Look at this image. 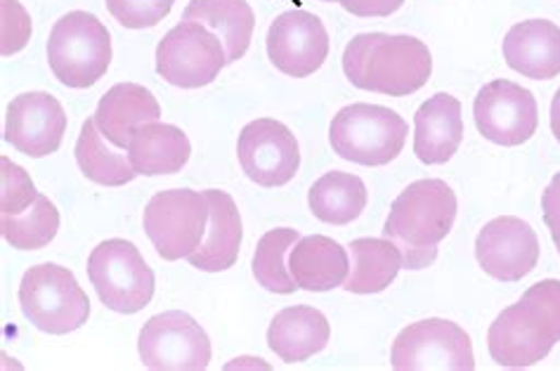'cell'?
I'll return each mask as SVG.
<instances>
[{
    "instance_id": "cell-31",
    "label": "cell",
    "mask_w": 560,
    "mask_h": 371,
    "mask_svg": "<svg viewBox=\"0 0 560 371\" xmlns=\"http://www.w3.org/2000/svg\"><path fill=\"white\" fill-rule=\"evenodd\" d=\"M173 3L175 0H107V10L126 28H150L166 18Z\"/></svg>"
},
{
    "instance_id": "cell-6",
    "label": "cell",
    "mask_w": 560,
    "mask_h": 371,
    "mask_svg": "<svg viewBox=\"0 0 560 371\" xmlns=\"http://www.w3.org/2000/svg\"><path fill=\"white\" fill-rule=\"evenodd\" d=\"M48 62L57 81L91 88L112 65V36L95 14L73 10L57 20L48 38Z\"/></svg>"
},
{
    "instance_id": "cell-15",
    "label": "cell",
    "mask_w": 560,
    "mask_h": 371,
    "mask_svg": "<svg viewBox=\"0 0 560 371\" xmlns=\"http://www.w3.org/2000/svg\"><path fill=\"white\" fill-rule=\"evenodd\" d=\"M476 258L492 279L521 281L539 263L537 232L523 218H494L478 232Z\"/></svg>"
},
{
    "instance_id": "cell-22",
    "label": "cell",
    "mask_w": 560,
    "mask_h": 371,
    "mask_svg": "<svg viewBox=\"0 0 560 371\" xmlns=\"http://www.w3.org/2000/svg\"><path fill=\"white\" fill-rule=\"evenodd\" d=\"M331 326L319 310L311 305H293L277 313L268 329V346L279 360L289 364L305 362L327 348Z\"/></svg>"
},
{
    "instance_id": "cell-23",
    "label": "cell",
    "mask_w": 560,
    "mask_h": 371,
    "mask_svg": "<svg viewBox=\"0 0 560 371\" xmlns=\"http://www.w3.org/2000/svg\"><path fill=\"white\" fill-rule=\"evenodd\" d=\"M191 144L178 126L144 124L130 140L128 156L138 175H171L183 171L189 161Z\"/></svg>"
},
{
    "instance_id": "cell-30",
    "label": "cell",
    "mask_w": 560,
    "mask_h": 371,
    "mask_svg": "<svg viewBox=\"0 0 560 371\" xmlns=\"http://www.w3.org/2000/svg\"><path fill=\"white\" fill-rule=\"evenodd\" d=\"M38 195L40 192L22 166L5 156L0 159V216H18L26 211Z\"/></svg>"
},
{
    "instance_id": "cell-1",
    "label": "cell",
    "mask_w": 560,
    "mask_h": 371,
    "mask_svg": "<svg viewBox=\"0 0 560 371\" xmlns=\"http://www.w3.org/2000/svg\"><path fill=\"white\" fill-rule=\"evenodd\" d=\"M343 71L360 91L405 97L429 83L433 57L415 36L360 34L346 46Z\"/></svg>"
},
{
    "instance_id": "cell-36",
    "label": "cell",
    "mask_w": 560,
    "mask_h": 371,
    "mask_svg": "<svg viewBox=\"0 0 560 371\" xmlns=\"http://www.w3.org/2000/svg\"><path fill=\"white\" fill-rule=\"evenodd\" d=\"M324 3H331V0H324Z\"/></svg>"
},
{
    "instance_id": "cell-17",
    "label": "cell",
    "mask_w": 560,
    "mask_h": 371,
    "mask_svg": "<svg viewBox=\"0 0 560 371\" xmlns=\"http://www.w3.org/2000/svg\"><path fill=\"white\" fill-rule=\"evenodd\" d=\"M209 201V228L199 248L187 260L201 273H223L237 263L244 240L242 216L237 204L223 189H206Z\"/></svg>"
},
{
    "instance_id": "cell-8",
    "label": "cell",
    "mask_w": 560,
    "mask_h": 371,
    "mask_svg": "<svg viewBox=\"0 0 560 371\" xmlns=\"http://www.w3.org/2000/svg\"><path fill=\"white\" fill-rule=\"evenodd\" d=\"M142 225L164 260L189 258L209 228V201L203 192L164 189L150 199Z\"/></svg>"
},
{
    "instance_id": "cell-5",
    "label": "cell",
    "mask_w": 560,
    "mask_h": 371,
    "mask_svg": "<svg viewBox=\"0 0 560 371\" xmlns=\"http://www.w3.org/2000/svg\"><path fill=\"white\" fill-rule=\"evenodd\" d=\"M20 308L38 332L65 336L91 317V301L71 270L55 263L28 267L20 285Z\"/></svg>"
},
{
    "instance_id": "cell-3",
    "label": "cell",
    "mask_w": 560,
    "mask_h": 371,
    "mask_svg": "<svg viewBox=\"0 0 560 371\" xmlns=\"http://www.w3.org/2000/svg\"><path fill=\"white\" fill-rule=\"evenodd\" d=\"M560 340V281L544 279L529 287L518 303L492 322L488 348L506 369H527L541 362Z\"/></svg>"
},
{
    "instance_id": "cell-34",
    "label": "cell",
    "mask_w": 560,
    "mask_h": 371,
    "mask_svg": "<svg viewBox=\"0 0 560 371\" xmlns=\"http://www.w3.org/2000/svg\"><path fill=\"white\" fill-rule=\"evenodd\" d=\"M336 3L355 18H390L405 0H336Z\"/></svg>"
},
{
    "instance_id": "cell-12",
    "label": "cell",
    "mask_w": 560,
    "mask_h": 371,
    "mask_svg": "<svg viewBox=\"0 0 560 371\" xmlns=\"http://www.w3.org/2000/svg\"><path fill=\"white\" fill-rule=\"evenodd\" d=\"M474 116L480 136L501 147H518L527 142L539 126L535 95L509 79H497L480 88Z\"/></svg>"
},
{
    "instance_id": "cell-2",
    "label": "cell",
    "mask_w": 560,
    "mask_h": 371,
    "mask_svg": "<svg viewBox=\"0 0 560 371\" xmlns=\"http://www.w3.org/2000/svg\"><path fill=\"white\" fill-rule=\"evenodd\" d=\"M456 220V195L445 181H417L390 206L383 236L402 254L405 270H423L435 263L438 246Z\"/></svg>"
},
{
    "instance_id": "cell-14",
    "label": "cell",
    "mask_w": 560,
    "mask_h": 371,
    "mask_svg": "<svg viewBox=\"0 0 560 371\" xmlns=\"http://www.w3.org/2000/svg\"><path fill=\"white\" fill-rule=\"evenodd\" d=\"M329 55V34L317 14L289 10L270 24L268 57L270 62L293 79L315 73Z\"/></svg>"
},
{
    "instance_id": "cell-32",
    "label": "cell",
    "mask_w": 560,
    "mask_h": 371,
    "mask_svg": "<svg viewBox=\"0 0 560 371\" xmlns=\"http://www.w3.org/2000/svg\"><path fill=\"white\" fill-rule=\"evenodd\" d=\"M28 34H32V20L18 0H3V55L20 53Z\"/></svg>"
},
{
    "instance_id": "cell-26",
    "label": "cell",
    "mask_w": 560,
    "mask_h": 371,
    "mask_svg": "<svg viewBox=\"0 0 560 371\" xmlns=\"http://www.w3.org/2000/svg\"><path fill=\"white\" fill-rule=\"evenodd\" d=\"M366 199H370V195H366L362 177L343 171L324 173L307 192V204H311L313 216L336 228L350 225L352 220H358L366 209Z\"/></svg>"
},
{
    "instance_id": "cell-20",
    "label": "cell",
    "mask_w": 560,
    "mask_h": 371,
    "mask_svg": "<svg viewBox=\"0 0 560 371\" xmlns=\"http://www.w3.org/2000/svg\"><path fill=\"white\" fill-rule=\"evenodd\" d=\"M159 118L161 107L156 97L138 83H116L102 95L95 112L97 128L116 150H128L136 130Z\"/></svg>"
},
{
    "instance_id": "cell-9",
    "label": "cell",
    "mask_w": 560,
    "mask_h": 371,
    "mask_svg": "<svg viewBox=\"0 0 560 371\" xmlns=\"http://www.w3.org/2000/svg\"><path fill=\"white\" fill-rule=\"evenodd\" d=\"M228 65V53L220 38L195 20H183L161 38L156 48L159 77L175 88H203L218 79Z\"/></svg>"
},
{
    "instance_id": "cell-35",
    "label": "cell",
    "mask_w": 560,
    "mask_h": 371,
    "mask_svg": "<svg viewBox=\"0 0 560 371\" xmlns=\"http://www.w3.org/2000/svg\"><path fill=\"white\" fill-rule=\"evenodd\" d=\"M551 132L560 142V91L553 95V102H551Z\"/></svg>"
},
{
    "instance_id": "cell-28",
    "label": "cell",
    "mask_w": 560,
    "mask_h": 371,
    "mask_svg": "<svg viewBox=\"0 0 560 371\" xmlns=\"http://www.w3.org/2000/svg\"><path fill=\"white\" fill-rule=\"evenodd\" d=\"M299 240L301 234L291 228H277L260 236L254 254V277L262 289L282 295L299 289V285L289 273L287 260V254H291V248L296 246Z\"/></svg>"
},
{
    "instance_id": "cell-11",
    "label": "cell",
    "mask_w": 560,
    "mask_h": 371,
    "mask_svg": "<svg viewBox=\"0 0 560 371\" xmlns=\"http://www.w3.org/2000/svg\"><path fill=\"white\" fill-rule=\"evenodd\" d=\"M140 360L154 371H201L211 362L209 334L180 310L154 315L142 326Z\"/></svg>"
},
{
    "instance_id": "cell-21",
    "label": "cell",
    "mask_w": 560,
    "mask_h": 371,
    "mask_svg": "<svg viewBox=\"0 0 560 371\" xmlns=\"http://www.w3.org/2000/svg\"><path fill=\"white\" fill-rule=\"evenodd\" d=\"M289 273L303 291H331L346 285L350 254L331 236H301L289 254Z\"/></svg>"
},
{
    "instance_id": "cell-7",
    "label": "cell",
    "mask_w": 560,
    "mask_h": 371,
    "mask_svg": "<svg viewBox=\"0 0 560 371\" xmlns=\"http://www.w3.org/2000/svg\"><path fill=\"white\" fill-rule=\"evenodd\" d=\"M88 277L105 308L121 315H136L152 303L156 279L136 244L107 240L88 258Z\"/></svg>"
},
{
    "instance_id": "cell-33",
    "label": "cell",
    "mask_w": 560,
    "mask_h": 371,
    "mask_svg": "<svg viewBox=\"0 0 560 371\" xmlns=\"http://www.w3.org/2000/svg\"><path fill=\"white\" fill-rule=\"evenodd\" d=\"M541 209H544V222L551 232V240L560 254V173L553 175L549 187L541 195Z\"/></svg>"
},
{
    "instance_id": "cell-16",
    "label": "cell",
    "mask_w": 560,
    "mask_h": 371,
    "mask_svg": "<svg viewBox=\"0 0 560 371\" xmlns=\"http://www.w3.org/2000/svg\"><path fill=\"white\" fill-rule=\"evenodd\" d=\"M67 132V114L48 93H24L14 97L5 116V140L14 150L43 159L60 150Z\"/></svg>"
},
{
    "instance_id": "cell-25",
    "label": "cell",
    "mask_w": 560,
    "mask_h": 371,
    "mask_svg": "<svg viewBox=\"0 0 560 371\" xmlns=\"http://www.w3.org/2000/svg\"><path fill=\"white\" fill-rule=\"evenodd\" d=\"M350 275L343 289L350 293L370 295L386 291L397 273L402 270V254L386 236H362L348 246Z\"/></svg>"
},
{
    "instance_id": "cell-4",
    "label": "cell",
    "mask_w": 560,
    "mask_h": 371,
    "mask_svg": "<svg viewBox=\"0 0 560 371\" xmlns=\"http://www.w3.org/2000/svg\"><path fill=\"white\" fill-rule=\"evenodd\" d=\"M409 126L405 118L381 105H348L334 116L329 142L334 152L358 166H386L405 150Z\"/></svg>"
},
{
    "instance_id": "cell-27",
    "label": "cell",
    "mask_w": 560,
    "mask_h": 371,
    "mask_svg": "<svg viewBox=\"0 0 560 371\" xmlns=\"http://www.w3.org/2000/svg\"><path fill=\"white\" fill-rule=\"evenodd\" d=\"M109 140L102 136L95 124V116L88 118L81 128L77 142V163L88 181L102 187H121L136 181L138 173L132 169L130 156L124 152H114L107 144Z\"/></svg>"
},
{
    "instance_id": "cell-29",
    "label": "cell",
    "mask_w": 560,
    "mask_h": 371,
    "mask_svg": "<svg viewBox=\"0 0 560 371\" xmlns=\"http://www.w3.org/2000/svg\"><path fill=\"white\" fill-rule=\"evenodd\" d=\"M57 230H60V211L46 195H38L36 201L18 216H0L3 240L18 251H38L48 246Z\"/></svg>"
},
{
    "instance_id": "cell-13",
    "label": "cell",
    "mask_w": 560,
    "mask_h": 371,
    "mask_svg": "<svg viewBox=\"0 0 560 371\" xmlns=\"http://www.w3.org/2000/svg\"><path fill=\"white\" fill-rule=\"evenodd\" d=\"M237 156L248 181L260 187H282L301 169L296 136L275 118H258L240 132Z\"/></svg>"
},
{
    "instance_id": "cell-24",
    "label": "cell",
    "mask_w": 560,
    "mask_h": 371,
    "mask_svg": "<svg viewBox=\"0 0 560 371\" xmlns=\"http://www.w3.org/2000/svg\"><path fill=\"white\" fill-rule=\"evenodd\" d=\"M183 20L211 28L225 46L228 65L246 55L256 28V14L246 0H189Z\"/></svg>"
},
{
    "instance_id": "cell-10",
    "label": "cell",
    "mask_w": 560,
    "mask_h": 371,
    "mask_svg": "<svg viewBox=\"0 0 560 371\" xmlns=\"http://www.w3.org/2000/svg\"><path fill=\"white\" fill-rule=\"evenodd\" d=\"M393 369L397 371H470L476 355L470 336L450 320H423L405 326L393 344Z\"/></svg>"
},
{
    "instance_id": "cell-18",
    "label": "cell",
    "mask_w": 560,
    "mask_h": 371,
    "mask_svg": "<svg viewBox=\"0 0 560 371\" xmlns=\"http://www.w3.org/2000/svg\"><path fill=\"white\" fill-rule=\"evenodd\" d=\"M464 140L462 102L438 93L415 114V154L425 166L447 163Z\"/></svg>"
},
{
    "instance_id": "cell-19",
    "label": "cell",
    "mask_w": 560,
    "mask_h": 371,
    "mask_svg": "<svg viewBox=\"0 0 560 371\" xmlns=\"http://www.w3.org/2000/svg\"><path fill=\"white\" fill-rule=\"evenodd\" d=\"M501 50L513 71L533 81H551L560 73V26L549 20L515 24Z\"/></svg>"
}]
</instances>
